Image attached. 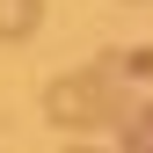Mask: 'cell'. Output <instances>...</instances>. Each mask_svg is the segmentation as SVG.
Masks as SVG:
<instances>
[{
	"instance_id": "1",
	"label": "cell",
	"mask_w": 153,
	"mask_h": 153,
	"mask_svg": "<svg viewBox=\"0 0 153 153\" xmlns=\"http://www.w3.org/2000/svg\"><path fill=\"white\" fill-rule=\"evenodd\" d=\"M131 95L117 80V66H73V73H51V88H44V117L59 124V131H102V124H117L131 117Z\"/></svg>"
},
{
	"instance_id": "2",
	"label": "cell",
	"mask_w": 153,
	"mask_h": 153,
	"mask_svg": "<svg viewBox=\"0 0 153 153\" xmlns=\"http://www.w3.org/2000/svg\"><path fill=\"white\" fill-rule=\"evenodd\" d=\"M44 29V0H0V44H29Z\"/></svg>"
},
{
	"instance_id": "3",
	"label": "cell",
	"mask_w": 153,
	"mask_h": 153,
	"mask_svg": "<svg viewBox=\"0 0 153 153\" xmlns=\"http://www.w3.org/2000/svg\"><path fill=\"white\" fill-rule=\"evenodd\" d=\"M117 153H153V102H139L117 131Z\"/></svg>"
},
{
	"instance_id": "4",
	"label": "cell",
	"mask_w": 153,
	"mask_h": 153,
	"mask_svg": "<svg viewBox=\"0 0 153 153\" xmlns=\"http://www.w3.org/2000/svg\"><path fill=\"white\" fill-rule=\"evenodd\" d=\"M66 153H95V146H88V139H80V146H66Z\"/></svg>"
}]
</instances>
